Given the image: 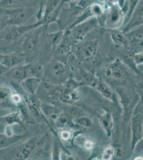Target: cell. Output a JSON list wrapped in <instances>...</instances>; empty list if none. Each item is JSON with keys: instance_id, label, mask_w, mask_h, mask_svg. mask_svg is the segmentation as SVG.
<instances>
[{"instance_id": "44dd1931", "label": "cell", "mask_w": 143, "mask_h": 160, "mask_svg": "<svg viewBox=\"0 0 143 160\" xmlns=\"http://www.w3.org/2000/svg\"><path fill=\"white\" fill-rule=\"evenodd\" d=\"M50 68H51V72L53 74L56 76H61L63 74L65 71L64 65L59 62H56L53 63Z\"/></svg>"}, {"instance_id": "4316f807", "label": "cell", "mask_w": 143, "mask_h": 160, "mask_svg": "<svg viewBox=\"0 0 143 160\" xmlns=\"http://www.w3.org/2000/svg\"><path fill=\"white\" fill-rule=\"evenodd\" d=\"M81 145L84 148H85V149H88V150L91 149L93 148V145H94L92 141L85 138L82 139V142H81Z\"/></svg>"}, {"instance_id": "7a4b0ae2", "label": "cell", "mask_w": 143, "mask_h": 160, "mask_svg": "<svg viewBox=\"0 0 143 160\" xmlns=\"http://www.w3.org/2000/svg\"><path fill=\"white\" fill-rule=\"evenodd\" d=\"M44 25L43 19L23 25H8L0 32V44L13 43L21 38L29 31Z\"/></svg>"}, {"instance_id": "ba28073f", "label": "cell", "mask_w": 143, "mask_h": 160, "mask_svg": "<svg viewBox=\"0 0 143 160\" xmlns=\"http://www.w3.org/2000/svg\"><path fill=\"white\" fill-rule=\"evenodd\" d=\"M32 66L30 65L16 66L11 68L7 72V75L9 78L13 81H22L27 78H28L30 73H33Z\"/></svg>"}, {"instance_id": "d6a6232c", "label": "cell", "mask_w": 143, "mask_h": 160, "mask_svg": "<svg viewBox=\"0 0 143 160\" xmlns=\"http://www.w3.org/2000/svg\"><path fill=\"white\" fill-rule=\"evenodd\" d=\"M65 3H69V4H76L79 0H63Z\"/></svg>"}, {"instance_id": "484cf974", "label": "cell", "mask_w": 143, "mask_h": 160, "mask_svg": "<svg viewBox=\"0 0 143 160\" xmlns=\"http://www.w3.org/2000/svg\"><path fill=\"white\" fill-rule=\"evenodd\" d=\"M114 154V151L112 148H107L105 150L103 154V159L104 160H110L112 158L113 155Z\"/></svg>"}, {"instance_id": "9a60e30c", "label": "cell", "mask_w": 143, "mask_h": 160, "mask_svg": "<svg viewBox=\"0 0 143 160\" xmlns=\"http://www.w3.org/2000/svg\"><path fill=\"white\" fill-rule=\"evenodd\" d=\"M40 80L34 77H28L22 81L23 87L30 94L34 95L40 83Z\"/></svg>"}, {"instance_id": "7c38bea8", "label": "cell", "mask_w": 143, "mask_h": 160, "mask_svg": "<svg viewBox=\"0 0 143 160\" xmlns=\"http://www.w3.org/2000/svg\"><path fill=\"white\" fill-rule=\"evenodd\" d=\"M33 5L37 6L35 0H1L0 1V8L2 9H10Z\"/></svg>"}, {"instance_id": "4dcf8cb0", "label": "cell", "mask_w": 143, "mask_h": 160, "mask_svg": "<svg viewBox=\"0 0 143 160\" xmlns=\"http://www.w3.org/2000/svg\"><path fill=\"white\" fill-rule=\"evenodd\" d=\"M103 125L105 127V128H106V129H108V128H110V120H109V118H108V120H107V118H106V119L105 120V119H104L103 120Z\"/></svg>"}, {"instance_id": "603a6c76", "label": "cell", "mask_w": 143, "mask_h": 160, "mask_svg": "<svg viewBox=\"0 0 143 160\" xmlns=\"http://www.w3.org/2000/svg\"><path fill=\"white\" fill-rule=\"evenodd\" d=\"M103 1V0H79L76 3V5L82 9H86L89 8L91 5L94 3L95 2Z\"/></svg>"}, {"instance_id": "8992f818", "label": "cell", "mask_w": 143, "mask_h": 160, "mask_svg": "<svg viewBox=\"0 0 143 160\" xmlns=\"http://www.w3.org/2000/svg\"><path fill=\"white\" fill-rule=\"evenodd\" d=\"M97 40H92L82 44L78 50V54L81 60L90 62L94 58L98 50Z\"/></svg>"}, {"instance_id": "cb8c5ba5", "label": "cell", "mask_w": 143, "mask_h": 160, "mask_svg": "<svg viewBox=\"0 0 143 160\" xmlns=\"http://www.w3.org/2000/svg\"><path fill=\"white\" fill-rule=\"evenodd\" d=\"M77 122L80 126H84L85 127H90L92 125V122L90 119L87 117H82L79 118Z\"/></svg>"}, {"instance_id": "e575fe53", "label": "cell", "mask_w": 143, "mask_h": 160, "mask_svg": "<svg viewBox=\"0 0 143 160\" xmlns=\"http://www.w3.org/2000/svg\"><path fill=\"white\" fill-rule=\"evenodd\" d=\"M4 55L3 54H1V53H0V63H1V62L2 61V59L3 58Z\"/></svg>"}, {"instance_id": "3957f363", "label": "cell", "mask_w": 143, "mask_h": 160, "mask_svg": "<svg viewBox=\"0 0 143 160\" xmlns=\"http://www.w3.org/2000/svg\"><path fill=\"white\" fill-rule=\"evenodd\" d=\"M99 27L96 17H92L84 22L74 26L67 31H64L76 43L81 42L91 32Z\"/></svg>"}, {"instance_id": "e0dca14e", "label": "cell", "mask_w": 143, "mask_h": 160, "mask_svg": "<svg viewBox=\"0 0 143 160\" xmlns=\"http://www.w3.org/2000/svg\"><path fill=\"white\" fill-rule=\"evenodd\" d=\"M127 11L125 16V19L123 22V26L122 28H123L127 22H128L129 19L131 15L134 12L135 9L137 6L138 4L140 1V0H127Z\"/></svg>"}, {"instance_id": "f1b7e54d", "label": "cell", "mask_w": 143, "mask_h": 160, "mask_svg": "<svg viewBox=\"0 0 143 160\" xmlns=\"http://www.w3.org/2000/svg\"><path fill=\"white\" fill-rule=\"evenodd\" d=\"M135 61L137 62L138 63L143 62V54L142 53H138L136 54L135 56Z\"/></svg>"}, {"instance_id": "8fae6325", "label": "cell", "mask_w": 143, "mask_h": 160, "mask_svg": "<svg viewBox=\"0 0 143 160\" xmlns=\"http://www.w3.org/2000/svg\"><path fill=\"white\" fill-rule=\"evenodd\" d=\"M13 91L7 86H0V108L4 109H12L15 105L13 99Z\"/></svg>"}, {"instance_id": "d4e9b609", "label": "cell", "mask_w": 143, "mask_h": 160, "mask_svg": "<svg viewBox=\"0 0 143 160\" xmlns=\"http://www.w3.org/2000/svg\"><path fill=\"white\" fill-rule=\"evenodd\" d=\"M7 26H8L7 19L5 14L4 13L3 9L0 8V32Z\"/></svg>"}, {"instance_id": "4fadbf2b", "label": "cell", "mask_w": 143, "mask_h": 160, "mask_svg": "<svg viewBox=\"0 0 143 160\" xmlns=\"http://www.w3.org/2000/svg\"><path fill=\"white\" fill-rule=\"evenodd\" d=\"M24 60V56L20 53L12 52L4 55L3 58L0 64L3 65L9 69L19 65Z\"/></svg>"}, {"instance_id": "6da1fadb", "label": "cell", "mask_w": 143, "mask_h": 160, "mask_svg": "<svg viewBox=\"0 0 143 160\" xmlns=\"http://www.w3.org/2000/svg\"><path fill=\"white\" fill-rule=\"evenodd\" d=\"M39 9L38 6L33 5L3 9V11L8 25H23L32 24L29 22L34 17L36 18Z\"/></svg>"}, {"instance_id": "836d02e7", "label": "cell", "mask_w": 143, "mask_h": 160, "mask_svg": "<svg viewBox=\"0 0 143 160\" xmlns=\"http://www.w3.org/2000/svg\"><path fill=\"white\" fill-rule=\"evenodd\" d=\"M125 1V0H119V2H118V4H119V6L120 7H121Z\"/></svg>"}, {"instance_id": "30bf717a", "label": "cell", "mask_w": 143, "mask_h": 160, "mask_svg": "<svg viewBox=\"0 0 143 160\" xmlns=\"http://www.w3.org/2000/svg\"><path fill=\"white\" fill-rule=\"evenodd\" d=\"M143 25L125 33L128 43L130 44L133 47L137 49L143 48Z\"/></svg>"}, {"instance_id": "f546056e", "label": "cell", "mask_w": 143, "mask_h": 160, "mask_svg": "<svg viewBox=\"0 0 143 160\" xmlns=\"http://www.w3.org/2000/svg\"><path fill=\"white\" fill-rule=\"evenodd\" d=\"M9 69V68L6 67L5 66H4L2 64H0V76L3 74L4 73H7V72Z\"/></svg>"}, {"instance_id": "52a82bcc", "label": "cell", "mask_w": 143, "mask_h": 160, "mask_svg": "<svg viewBox=\"0 0 143 160\" xmlns=\"http://www.w3.org/2000/svg\"><path fill=\"white\" fill-rule=\"evenodd\" d=\"M143 0H140L137 7L131 15L130 18L127 24L122 28L121 30L123 33H127L129 31L143 25Z\"/></svg>"}, {"instance_id": "1f68e13d", "label": "cell", "mask_w": 143, "mask_h": 160, "mask_svg": "<svg viewBox=\"0 0 143 160\" xmlns=\"http://www.w3.org/2000/svg\"><path fill=\"white\" fill-rule=\"evenodd\" d=\"M104 2H106V3L110 5H112V4H118L119 0H103Z\"/></svg>"}, {"instance_id": "2e32d148", "label": "cell", "mask_w": 143, "mask_h": 160, "mask_svg": "<svg viewBox=\"0 0 143 160\" xmlns=\"http://www.w3.org/2000/svg\"><path fill=\"white\" fill-rule=\"evenodd\" d=\"M19 138L20 137L14 135L13 136L9 137L5 134L0 135V149L8 148L12 145L17 142Z\"/></svg>"}, {"instance_id": "5bb4252c", "label": "cell", "mask_w": 143, "mask_h": 160, "mask_svg": "<svg viewBox=\"0 0 143 160\" xmlns=\"http://www.w3.org/2000/svg\"><path fill=\"white\" fill-rule=\"evenodd\" d=\"M107 31L110 33L113 42L117 47L126 46L128 43L125 33L121 29H110Z\"/></svg>"}, {"instance_id": "d6986e66", "label": "cell", "mask_w": 143, "mask_h": 160, "mask_svg": "<svg viewBox=\"0 0 143 160\" xmlns=\"http://www.w3.org/2000/svg\"><path fill=\"white\" fill-rule=\"evenodd\" d=\"M79 95L78 92L74 90H66L62 95V99L64 102H72L78 100Z\"/></svg>"}, {"instance_id": "5b68a950", "label": "cell", "mask_w": 143, "mask_h": 160, "mask_svg": "<svg viewBox=\"0 0 143 160\" xmlns=\"http://www.w3.org/2000/svg\"><path fill=\"white\" fill-rule=\"evenodd\" d=\"M125 15L118 4L110 5L106 10L104 29H121L123 26Z\"/></svg>"}, {"instance_id": "7402d4cb", "label": "cell", "mask_w": 143, "mask_h": 160, "mask_svg": "<svg viewBox=\"0 0 143 160\" xmlns=\"http://www.w3.org/2000/svg\"><path fill=\"white\" fill-rule=\"evenodd\" d=\"M56 125L58 127L62 128L65 127L69 123V118L67 115H60L56 118Z\"/></svg>"}, {"instance_id": "9c48e42d", "label": "cell", "mask_w": 143, "mask_h": 160, "mask_svg": "<svg viewBox=\"0 0 143 160\" xmlns=\"http://www.w3.org/2000/svg\"><path fill=\"white\" fill-rule=\"evenodd\" d=\"M105 73L106 77L111 80L119 81L125 77V71L121 62L119 60H116L109 66Z\"/></svg>"}, {"instance_id": "ffe728a7", "label": "cell", "mask_w": 143, "mask_h": 160, "mask_svg": "<svg viewBox=\"0 0 143 160\" xmlns=\"http://www.w3.org/2000/svg\"><path fill=\"white\" fill-rule=\"evenodd\" d=\"M95 83L96 87L100 92L104 96L111 98L112 96V92L110 90V89L109 88V87H107V85H106L103 82H101L100 81H97L94 82Z\"/></svg>"}, {"instance_id": "277c9868", "label": "cell", "mask_w": 143, "mask_h": 160, "mask_svg": "<svg viewBox=\"0 0 143 160\" xmlns=\"http://www.w3.org/2000/svg\"><path fill=\"white\" fill-rule=\"evenodd\" d=\"M69 5V7L66 8L64 5L56 22L60 31H65L69 29L84 10L76 4Z\"/></svg>"}, {"instance_id": "ac0fdd59", "label": "cell", "mask_w": 143, "mask_h": 160, "mask_svg": "<svg viewBox=\"0 0 143 160\" xmlns=\"http://www.w3.org/2000/svg\"><path fill=\"white\" fill-rule=\"evenodd\" d=\"M2 121L8 126H13L14 124L20 123V116L18 112H13L3 117Z\"/></svg>"}, {"instance_id": "83f0119b", "label": "cell", "mask_w": 143, "mask_h": 160, "mask_svg": "<svg viewBox=\"0 0 143 160\" xmlns=\"http://www.w3.org/2000/svg\"><path fill=\"white\" fill-rule=\"evenodd\" d=\"M61 137L64 140H67L70 137V133L67 131H63L61 133Z\"/></svg>"}]
</instances>
